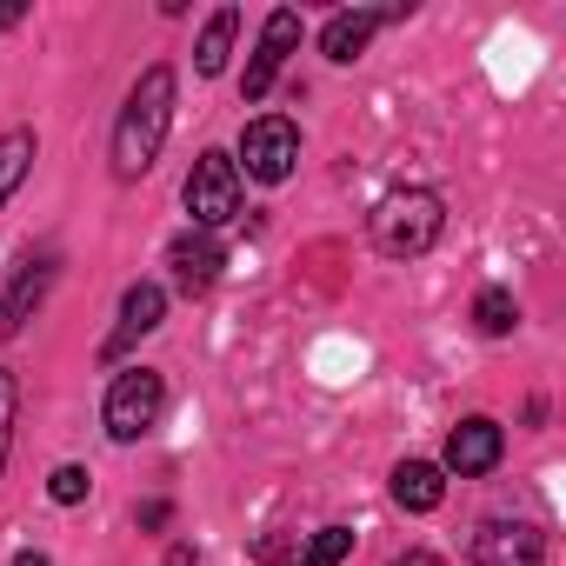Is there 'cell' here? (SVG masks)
<instances>
[{
    "instance_id": "cell-3",
    "label": "cell",
    "mask_w": 566,
    "mask_h": 566,
    "mask_svg": "<svg viewBox=\"0 0 566 566\" xmlns=\"http://www.w3.org/2000/svg\"><path fill=\"white\" fill-rule=\"evenodd\" d=\"M160 407H167V380H160L154 367H127V374L107 387L101 420H107V433H114V440H140V433H154Z\"/></svg>"
},
{
    "instance_id": "cell-10",
    "label": "cell",
    "mask_w": 566,
    "mask_h": 566,
    "mask_svg": "<svg viewBox=\"0 0 566 566\" xmlns=\"http://www.w3.org/2000/svg\"><path fill=\"white\" fill-rule=\"evenodd\" d=\"M160 314H167V294L154 287V280H134V287L120 294V334L107 340V354H120V347H134L140 334H154Z\"/></svg>"
},
{
    "instance_id": "cell-6",
    "label": "cell",
    "mask_w": 566,
    "mask_h": 566,
    "mask_svg": "<svg viewBox=\"0 0 566 566\" xmlns=\"http://www.w3.org/2000/svg\"><path fill=\"white\" fill-rule=\"evenodd\" d=\"M473 559L480 566H546V533L533 520H486L473 533Z\"/></svg>"
},
{
    "instance_id": "cell-13",
    "label": "cell",
    "mask_w": 566,
    "mask_h": 566,
    "mask_svg": "<svg viewBox=\"0 0 566 566\" xmlns=\"http://www.w3.org/2000/svg\"><path fill=\"white\" fill-rule=\"evenodd\" d=\"M394 500H400L407 513H433V506L447 500L440 467H433V460H400V467H394Z\"/></svg>"
},
{
    "instance_id": "cell-11",
    "label": "cell",
    "mask_w": 566,
    "mask_h": 566,
    "mask_svg": "<svg viewBox=\"0 0 566 566\" xmlns=\"http://www.w3.org/2000/svg\"><path fill=\"white\" fill-rule=\"evenodd\" d=\"M387 28V14H374V8H354V14H334L327 21V34H321V54L327 61H360L367 54V41Z\"/></svg>"
},
{
    "instance_id": "cell-12",
    "label": "cell",
    "mask_w": 566,
    "mask_h": 566,
    "mask_svg": "<svg viewBox=\"0 0 566 566\" xmlns=\"http://www.w3.org/2000/svg\"><path fill=\"white\" fill-rule=\"evenodd\" d=\"M48 287H54V266H48V260H34V266L14 280V287H8V301H0V334L14 340V334L28 327V314L48 301Z\"/></svg>"
},
{
    "instance_id": "cell-20",
    "label": "cell",
    "mask_w": 566,
    "mask_h": 566,
    "mask_svg": "<svg viewBox=\"0 0 566 566\" xmlns=\"http://www.w3.org/2000/svg\"><path fill=\"white\" fill-rule=\"evenodd\" d=\"M140 526H167V500H147L140 506Z\"/></svg>"
},
{
    "instance_id": "cell-8",
    "label": "cell",
    "mask_w": 566,
    "mask_h": 566,
    "mask_svg": "<svg viewBox=\"0 0 566 566\" xmlns=\"http://www.w3.org/2000/svg\"><path fill=\"white\" fill-rule=\"evenodd\" d=\"M500 453H506V433L493 427V420H460L453 433H447V467L460 473V480H473V473H493L500 467Z\"/></svg>"
},
{
    "instance_id": "cell-7",
    "label": "cell",
    "mask_w": 566,
    "mask_h": 566,
    "mask_svg": "<svg viewBox=\"0 0 566 566\" xmlns=\"http://www.w3.org/2000/svg\"><path fill=\"white\" fill-rule=\"evenodd\" d=\"M294 41H301V14H294V8L266 14V28H260V54L247 61V81H240V94H247V101H266V87H273V74H280V67H287Z\"/></svg>"
},
{
    "instance_id": "cell-14",
    "label": "cell",
    "mask_w": 566,
    "mask_h": 566,
    "mask_svg": "<svg viewBox=\"0 0 566 566\" xmlns=\"http://www.w3.org/2000/svg\"><path fill=\"white\" fill-rule=\"evenodd\" d=\"M28 167H34V134H28V127L0 134V207H8V193L28 180Z\"/></svg>"
},
{
    "instance_id": "cell-19",
    "label": "cell",
    "mask_w": 566,
    "mask_h": 566,
    "mask_svg": "<svg viewBox=\"0 0 566 566\" xmlns=\"http://www.w3.org/2000/svg\"><path fill=\"white\" fill-rule=\"evenodd\" d=\"M14 407H21V387L14 374H0V467H8V447H14Z\"/></svg>"
},
{
    "instance_id": "cell-5",
    "label": "cell",
    "mask_w": 566,
    "mask_h": 566,
    "mask_svg": "<svg viewBox=\"0 0 566 566\" xmlns=\"http://www.w3.org/2000/svg\"><path fill=\"white\" fill-rule=\"evenodd\" d=\"M240 160H247L253 180L280 187V180L294 174V160H301V127H294V120H280V114L247 120V134H240Z\"/></svg>"
},
{
    "instance_id": "cell-1",
    "label": "cell",
    "mask_w": 566,
    "mask_h": 566,
    "mask_svg": "<svg viewBox=\"0 0 566 566\" xmlns=\"http://www.w3.org/2000/svg\"><path fill=\"white\" fill-rule=\"evenodd\" d=\"M174 127V67H147L120 107V127H114V174L120 180H140L154 160H160V140Z\"/></svg>"
},
{
    "instance_id": "cell-22",
    "label": "cell",
    "mask_w": 566,
    "mask_h": 566,
    "mask_svg": "<svg viewBox=\"0 0 566 566\" xmlns=\"http://www.w3.org/2000/svg\"><path fill=\"white\" fill-rule=\"evenodd\" d=\"M14 566H48V553H21V559H14Z\"/></svg>"
},
{
    "instance_id": "cell-16",
    "label": "cell",
    "mask_w": 566,
    "mask_h": 566,
    "mask_svg": "<svg viewBox=\"0 0 566 566\" xmlns=\"http://www.w3.org/2000/svg\"><path fill=\"white\" fill-rule=\"evenodd\" d=\"M473 321H480V334H513V321H520V307H513V294H500V287H486L480 301H473Z\"/></svg>"
},
{
    "instance_id": "cell-4",
    "label": "cell",
    "mask_w": 566,
    "mask_h": 566,
    "mask_svg": "<svg viewBox=\"0 0 566 566\" xmlns=\"http://www.w3.org/2000/svg\"><path fill=\"white\" fill-rule=\"evenodd\" d=\"M187 213H193L200 233L207 227H227L240 213V167L227 154H200L193 160V174H187Z\"/></svg>"
},
{
    "instance_id": "cell-2",
    "label": "cell",
    "mask_w": 566,
    "mask_h": 566,
    "mask_svg": "<svg viewBox=\"0 0 566 566\" xmlns=\"http://www.w3.org/2000/svg\"><path fill=\"white\" fill-rule=\"evenodd\" d=\"M440 227H447V207H440V193H427V187H400V193H387V200L374 207V247H380L387 260H420V253L440 240Z\"/></svg>"
},
{
    "instance_id": "cell-17",
    "label": "cell",
    "mask_w": 566,
    "mask_h": 566,
    "mask_svg": "<svg viewBox=\"0 0 566 566\" xmlns=\"http://www.w3.org/2000/svg\"><path fill=\"white\" fill-rule=\"evenodd\" d=\"M347 553H354V533H347V526H327V533H314V546H307L301 566H340Z\"/></svg>"
},
{
    "instance_id": "cell-15",
    "label": "cell",
    "mask_w": 566,
    "mask_h": 566,
    "mask_svg": "<svg viewBox=\"0 0 566 566\" xmlns=\"http://www.w3.org/2000/svg\"><path fill=\"white\" fill-rule=\"evenodd\" d=\"M233 34H240V14H233V8H220V14L207 21V34H200V74H220V67H227Z\"/></svg>"
},
{
    "instance_id": "cell-21",
    "label": "cell",
    "mask_w": 566,
    "mask_h": 566,
    "mask_svg": "<svg viewBox=\"0 0 566 566\" xmlns=\"http://www.w3.org/2000/svg\"><path fill=\"white\" fill-rule=\"evenodd\" d=\"M394 566H447V559H440V553H400Z\"/></svg>"
},
{
    "instance_id": "cell-9",
    "label": "cell",
    "mask_w": 566,
    "mask_h": 566,
    "mask_svg": "<svg viewBox=\"0 0 566 566\" xmlns=\"http://www.w3.org/2000/svg\"><path fill=\"white\" fill-rule=\"evenodd\" d=\"M167 266H174V280H180L187 294H207L213 280H220V266H227V253H220L213 233H180V240L167 247Z\"/></svg>"
},
{
    "instance_id": "cell-18",
    "label": "cell",
    "mask_w": 566,
    "mask_h": 566,
    "mask_svg": "<svg viewBox=\"0 0 566 566\" xmlns=\"http://www.w3.org/2000/svg\"><path fill=\"white\" fill-rule=\"evenodd\" d=\"M87 486H94V480H87V467H54V480H48V493H54L61 506H81V500H87Z\"/></svg>"
}]
</instances>
